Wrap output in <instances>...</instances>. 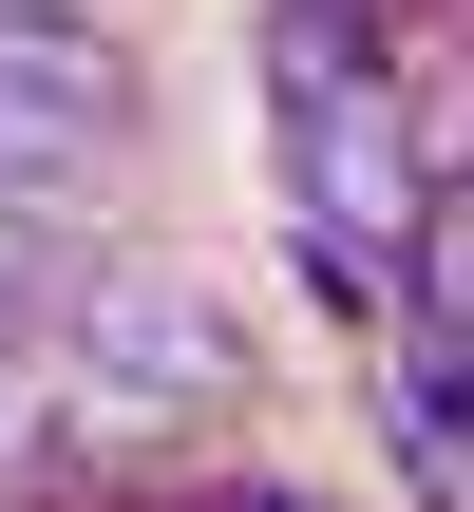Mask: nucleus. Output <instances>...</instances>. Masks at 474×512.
Returning <instances> with one entry per match:
<instances>
[{"label":"nucleus","mask_w":474,"mask_h":512,"mask_svg":"<svg viewBox=\"0 0 474 512\" xmlns=\"http://www.w3.org/2000/svg\"><path fill=\"white\" fill-rule=\"evenodd\" d=\"M38 361H57V456L76 475H171V456H228L247 418V304L133 228H95L57 285H38Z\"/></svg>","instance_id":"nucleus-1"},{"label":"nucleus","mask_w":474,"mask_h":512,"mask_svg":"<svg viewBox=\"0 0 474 512\" xmlns=\"http://www.w3.org/2000/svg\"><path fill=\"white\" fill-rule=\"evenodd\" d=\"M456 380H474V342H418V323H380V342H361V418H380L399 512H456Z\"/></svg>","instance_id":"nucleus-2"},{"label":"nucleus","mask_w":474,"mask_h":512,"mask_svg":"<svg viewBox=\"0 0 474 512\" xmlns=\"http://www.w3.org/2000/svg\"><path fill=\"white\" fill-rule=\"evenodd\" d=\"M152 512H361V494H323V475H285V456H171Z\"/></svg>","instance_id":"nucleus-3"},{"label":"nucleus","mask_w":474,"mask_h":512,"mask_svg":"<svg viewBox=\"0 0 474 512\" xmlns=\"http://www.w3.org/2000/svg\"><path fill=\"white\" fill-rule=\"evenodd\" d=\"M19 475H57V361H38V323H0V494Z\"/></svg>","instance_id":"nucleus-4"},{"label":"nucleus","mask_w":474,"mask_h":512,"mask_svg":"<svg viewBox=\"0 0 474 512\" xmlns=\"http://www.w3.org/2000/svg\"><path fill=\"white\" fill-rule=\"evenodd\" d=\"M76 247H95V209H19V190H0V323H38V285H57Z\"/></svg>","instance_id":"nucleus-5"}]
</instances>
